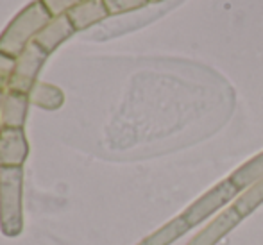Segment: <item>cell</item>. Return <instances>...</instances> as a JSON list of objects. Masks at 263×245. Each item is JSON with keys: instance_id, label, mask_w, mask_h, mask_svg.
Masks as SVG:
<instances>
[{"instance_id": "277c9868", "label": "cell", "mask_w": 263, "mask_h": 245, "mask_svg": "<svg viewBox=\"0 0 263 245\" xmlns=\"http://www.w3.org/2000/svg\"><path fill=\"white\" fill-rule=\"evenodd\" d=\"M47 58H49V54H45L38 45L31 43L16 58V66H14L13 79H11L7 91H18V93L29 95L32 86L38 83V73L45 65Z\"/></svg>"}, {"instance_id": "6da1fadb", "label": "cell", "mask_w": 263, "mask_h": 245, "mask_svg": "<svg viewBox=\"0 0 263 245\" xmlns=\"http://www.w3.org/2000/svg\"><path fill=\"white\" fill-rule=\"evenodd\" d=\"M50 18L52 16L45 9L42 0L29 4L25 9H22L11 20V24L0 34V52L18 58L22 52L34 42L38 32L49 24Z\"/></svg>"}, {"instance_id": "8992f818", "label": "cell", "mask_w": 263, "mask_h": 245, "mask_svg": "<svg viewBox=\"0 0 263 245\" xmlns=\"http://www.w3.org/2000/svg\"><path fill=\"white\" fill-rule=\"evenodd\" d=\"M73 32H76V29L70 24L66 14H63V16H54V18H50L49 24L38 32V36H36L32 43L38 45L45 54L50 55L61 43H65Z\"/></svg>"}, {"instance_id": "5b68a950", "label": "cell", "mask_w": 263, "mask_h": 245, "mask_svg": "<svg viewBox=\"0 0 263 245\" xmlns=\"http://www.w3.org/2000/svg\"><path fill=\"white\" fill-rule=\"evenodd\" d=\"M29 156V142L24 129L4 127L0 133V168L24 166Z\"/></svg>"}, {"instance_id": "52a82bcc", "label": "cell", "mask_w": 263, "mask_h": 245, "mask_svg": "<svg viewBox=\"0 0 263 245\" xmlns=\"http://www.w3.org/2000/svg\"><path fill=\"white\" fill-rule=\"evenodd\" d=\"M243 218L236 213L233 208L226 210L224 213H220L217 218H213V222H210L208 228L202 229L201 233L195 235V238L186 245H215L224 238L228 233H231L236 225L242 222Z\"/></svg>"}, {"instance_id": "ac0fdd59", "label": "cell", "mask_w": 263, "mask_h": 245, "mask_svg": "<svg viewBox=\"0 0 263 245\" xmlns=\"http://www.w3.org/2000/svg\"><path fill=\"white\" fill-rule=\"evenodd\" d=\"M156 2H163V0H149V4H156Z\"/></svg>"}, {"instance_id": "e0dca14e", "label": "cell", "mask_w": 263, "mask_h": 245, "mask_svg": "<svg viewBox=\"0 0 263 245\" xmlns=\"http://www.w3.org/2000/svg\"><path fill=\"white\" fill-rule=\"evenodd\" d=\"M4 97H6V91L0 90V107H2V102H4Z\"/></svg>"}, {"instance_id": "2e32d148", "label": "cell", "mask_w": 263, "mask_h": 245, "mask_svg": "<svg viewBox=\"0 0 263 245\" xmlns=\"http://www.w3.org/2000/svg\"><path fill=\"white\" fill-rule=\"evenodd\" d=\"M81 0H42V4L45 6V9L49 11L50 16H63V14H66L70 9H73V7L79 4Z\"/></svg>"}, {"instance_id": "9a60e30c", "label": "cell", "mask_w": 263, "mask_h": 245, "mask_svg": "<svg viewBox=\"0 0 263 245\" xmlns=\"http://www.w3.org/2000/svg\"><path fill=\"white\" fill-rule=\"evenodd\" d=\"M14 66H16V58L0 52V90L2 91L9 90L11 79H13V73H14Z\"/></svg>"}, {"instance_id": "7c38bea8", "label": "cell", "mask_w": 263, "mask_h": 245, "mask_svg": "<svg viewBox=\"0 0 263 245\" xmlns=\"http://www.w3.org/2000/svg\"><path fill=\"white\" fill-rule=\"evenodd\" d=\"M29 102H31L32 106L42 107V109L54 111L63 106L65 95H63V91L59 90L58 86H54V84L38 81V83L32 86V90L29 91Z\"/></svg>"}, {"instance_id": "4fadbf2b", "label": "cell", "mask_w": 263, "mask_h": 245, "mask_svg": "<svg viewBox=\"0 0 263 245\" xmlns=\"http://www.w3.org/2000/svg\"><path fill=\"white\" fill-rule=\"evenodd\" d=\"M260 204H263V179L260 183L254 184V186H251L249 190L242 192V195L236 197L231 208L240 217L246 218V217H249Z\"/></svg>"}, {"instance_id": "3957f363", "label": "cell", "mask_w": 263, "mask_h": 245, "mask_svg": "<svg viewBox=\"0 0 263 245\" xmlns=\"http://www.w3.org/2000/svg\"><path fill=\"white\" fill-rule=\"evenodd\" d=\"M238 194H240L238 188H236L235 184L231 183V179L228 177V179L215 184V186L211 188L210 192H206L202 197H199V199L195 200L194 204H190L181 215H183V218L188 222L190 229H194V228H197L199 224H202L206 218H210L211 215L217 213L220 208H224L226 204L231 202Z\"/></svg>"}, {"instance_id": "8fae6325", "label": "cell", "mask_w": 263, "mask_h": 245, "mask_svg": "<svg viewBox=\"0 0 263 245\" xmlns=\"http://www.w3.org/2000/svg\"><path fill=\"white\" fill-rule=\"evenodd\" d=\"M231 183L238 188V192H246L251 186H254L256 183H260L263 179V152L258 156H254L253 159H249L247 163H243L242 166L235 170L229 176Z\"/></svg>"}, {"instance_id": "d6986e66", "label": "cell", "mask_w": 263, "mask_h": 245, "mask_svg": "<svg viewBox=\"0 0 263 245\" xmlns=\"http://www.w3.org/2000/svg\"><path fill=\"white\" fill-rule=\"evenodd\" d=\"M2 129H4V127H2V122H0V133H2Z\"/></svg>"}, {"instance_id": "5bb4252c", "label": "cell", "mask_w": 263, "mask_h": 245, "mask_svg": "<svg viewBox=\"0 0 263 245\" xmlns=\"http://www.w3.org/2000/svg\"><path fill=\"white\" fill-rule=\"evenodd\" d=\"M107 13L109 16H117V14L131 13V11L142 9L149 4V0H104Z\"/></svg>"}, {"instance_id": "30bf717a", "label": "cell", "mask_w": 263, "mask_h": 245, "mask_svg": "<svg viewBox=\"0 0 263 245\" xmlns=\"http://www.w3.org/2000/svg\"><path fill=\"white\" fill-rule=\"evenodd\" d=\"M188 231H190V225L183 218V215H179V217L166 222L163 228L156 229L153 235H149L147 238H143L142 242H138L136 245H170L176 242V240H179L181 236L186 235Z\"/></svg>"}, {"instance_id": "7a4b0ae2", "label": "cell", "mask_w": 263, "mask_h": 245, "mask_svg": "<svg viewBox=\"0 0 263 245\" xmlns=\"http://www.w3.org/2000/svg\"><path fill=\"white\" fill-rule=\"evenodd\" d=\"M24 166L0 168V231L18 236L24 231Z\"/></svg>"}, {"instance_id": "9c48e42d", "label": "cell", "mask_w": 263, "mask_h": 245, "mask_svg": "<svg viewBox=\"0 0 263 245\" xmlns=\"http://www.w3.org/2000/svg\"><path fill=\"white\" fill-rule=\"evenodd\" d=\"M29 95L18 91H6L2 107H0V122L2 127L24 129L29 113Z\"/></svg>"}, {"instance_id": "ba28073f", "label": "cell", "mask_w": 263, "mask_h": 245, "mask_svg": "<svg viewBox=\"0 0 263 245\" xmlns=\"http://www.w3.org/2000/svg\"><path fill=\"white\" fill-rule=\"evenodd\" d=\"M66 16L77 32L84 31L95 24H101L102 20L109 16V13H107L104 0H81L73 9L66 13Z\"/></svg>"}]
</instances>
